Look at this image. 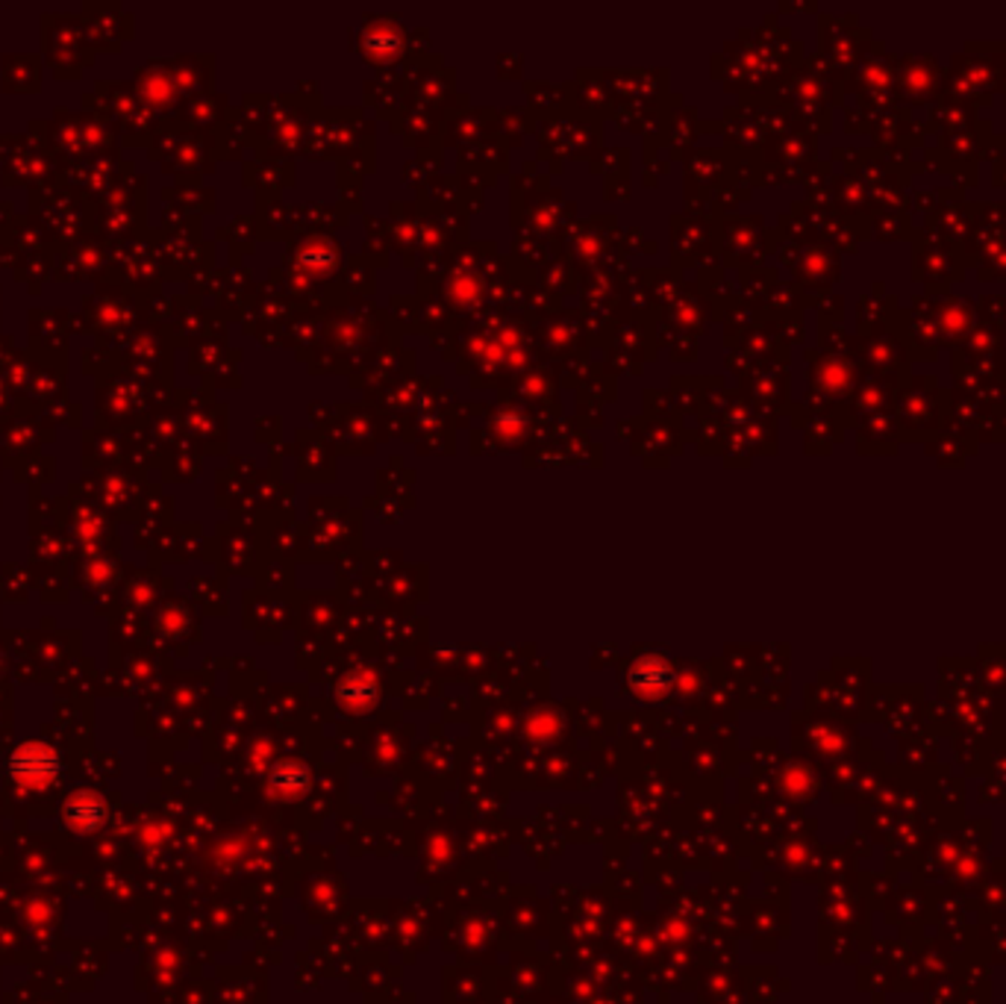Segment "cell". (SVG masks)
<instances>
[{"label": "cell", "instance_id": "obj_2", "mask_svg": "<svg viewBox=\"0 0 1006 1004\" xmlns=\"http://www.w3.org/2000/svg\"><path fill=\"white\" fill-rule=\"evenodd\" d=\"M1000 80V62L998 57H986V53L968 51L965 57H956L947 74V92L954 94L956 101H977L989 103L992 92Z\"/></svg>", "mask_w": 1006, "mask_h": 1004}, {"label": "cell", "instance_id": "obj_6", "mask_svg": "<svg viewBox=\"0 0 1006 1004\" xmlns=\"http://www.w3.org/2000/svg\"><path fill=\"white\" fill-rule=\"evenodd\" d=\"M865 359L872 363V368L877 372V375H888V377L904 375V368H906L904 342L897 339L895 333H888L886 327H880L877 333H872V339H868Z\"/></svg>", "mask_w": 1006, "mask_h": 1004}, {"label": "cell", "instance_id": "obj_4", "mask_svg": "<svg viewBox=\"0 0 1006 1004\" xmlns=\"http://www.w3.org/2000/svg\"><path fill=\"white\" fill-rule=\"evenodd\" d=\"M963 272L965 265L956 260L951 242H945V239L939 236H931V233L918 239V247L913 251V274H918V277L927 283V290L947 295L951 281L959 277Z\"/></svg>", "mask_w": 1006, "mask_h": 1004}, {"label": "cell", "instance_id": "obj_7", "mask_svg": "<svg viewBox=\"0 0 1006 1004\" xmlns=\"http://www.w3.org/2000/svg\"><path fill=\"white\" fill-rule=\"evenodd\" d=\"M62 819L77 834H89V831H98L106 822V804H103L101 795L80 790L74 795H68L65 808H62Z\"/></svg>", "mask_w": 1006, "mask_h": 1004}, {"label": "cell", "instance_id": "obj_8", "mask_svg": "<svg viewBox=\"0 0 1006 1004\" xmlns=\"http://www.w3.org/2000/svg\"><path fill=\"white\" fill-rule=\"evenodd\" d=\"M306 781H309V772H306V767H301V763H283V767H277L274 774H271V783L283 792L304 790Z\"/></svg>", "mask_w": 1006, "mask_h": 1004}, {"label": "cell", "instance_id": "obj_3", "mask_svg": "<svg viewBox=\"0 0 1006 1004\" xmlns=\"http://www.w3.org/2000/svg\"><path fill=\"white\" fill-rule=\"evenodd\" d=\"M60 754L39 740L21 742L7 760V772L16 787L30 792L48 790L60 778Z\"/></svg>", "mask_w": 1006, "mask_h": 1004}, {"label": "cell", "instance_id": "obj_1", "mask_svg": "<svg viewBox=\"0 0 1006 1004\" xmlns=\"http://www.w3.org/2000/svg\"><path fill=\"white\" fill-rule=\"evenodd\" d=\"M897 422L906 436H927L945 427L947 395L933 381H913L906 389L897 392Z\"/></svg>", "mask_w": 1006, "mask_h": 1004}, {"label": "cell", "instance_id": "obj_10", "mask_svg": "<svg viewBox=\"0 0 1006 1004\" xmlns=\"http://www.w3.org/2000/svg\"><path fill=\"white\" fill-rule=\"evenodd\" d=\"M1000 53H1004V65H1000V74H1006V44H1004V51H1000Z\"/></svg>", "mask_w": 1006, "mask_h": 1004}, {"label": "cell", "instance_id": "obj_9", "mask_svg": "<svg viewBox=\"0 0 1006 1004\" xmlns=\"http://www.w3.org/2000/svg\"><path fill=\"white\" fill-rule=\"evenodd\" d=\"M880 239H901L910 233V219L901 210H880L877 227H874Z\"/></svg>", "mask_w": 1006, "mask_h": 1004}, {"label": "cell", "instance_id": "obj_5", "mask_svg": "<svg viewBox=\"0 0 1006 1004\" xmlns=\"http://www.w3.org/2000/svg\"><path fill=\"white\" fill-rule=\"evenodd\" d=\"M897 74V94L906 103H931L942 92V69L931 57H901L895 60Z\"/></svg>", "mask_w": 1006, "mask_h": 1004}]
</instances>
